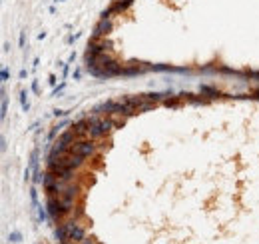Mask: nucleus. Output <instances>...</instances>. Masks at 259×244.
<instances>
[{
    "mask_svg": "<svg viewBox=\"0 0 259 244\" xmlns=\"http://www.w3.org/2000/svg\"><path fill=\"white\" fill-rule=\"evenodd\" d=\"M66 228V242H82L84 238H86V228H84V224H80L78 220H66L62 222Z\"/></svg>",
    "mask_w": 259,
    "mask_h": 244,
    "instance_id": "1",
    "label": "nucleus"
},
{
    "mask_svg": "<svg viewBox=\"0 0 259 244\" xmlns=\"http://www.w3.org/2000/svg\"><path fill=\"white\" fill-rule=\"evenodd\" d=\"M78 244H98V242H96V238H94V236H86L82 242H78Z\"/></svg>",
    "mask_w": 259,
    "mask_h": 244,
    "instance_id": "2",
    "label": "nucleus"
},
{
    "mask_svg": "<svg viewBox=\"0 0 259 244\" xmlns=\"http://www.w3.org/2000/svg\"><path fill=\"white\" fill-rule=\"evenodd\" d=\"M20 238H22V236H20V232H12L8 240H10V242H20Z\"/></svg>",
    "mask_w": 259,
    "mask_h": 244,
    "instance_id": "3",
    "label": "nucleus"
}]
</instances>
